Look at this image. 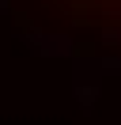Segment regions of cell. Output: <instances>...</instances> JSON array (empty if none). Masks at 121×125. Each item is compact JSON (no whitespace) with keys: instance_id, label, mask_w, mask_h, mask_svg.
<instances>
[{"instance_id":"obj_1","label":"cell","mask_w":121,"mask_h":125,"mask_svg":"<svg viewBox=\"0 0 121 125\" xmlns=\"http://www.w3.org/2000/svg\"><path fill=\"white\" fill-rule=\"evenodd\" d=\"M27 42L38 49V53H49V57H72V42H68V38H57V34L49 38V34H38V31H34Z\"/></svg>"},{"instance_id":"obj_2","label":"cell","mask_w":121,"mask_h":125,"mask_svg":"<svg viewBox=\"0 0 121 125\" xmlns=\"http://www.w3.org/2000/svg\"><path fill=\"white\" fill-rule=\"evenodd\" d=\"M76 95H80V106H83V110H91V106H95V99H98V87L80 83V87H76Z\"/></svg>"}]
</instances>
